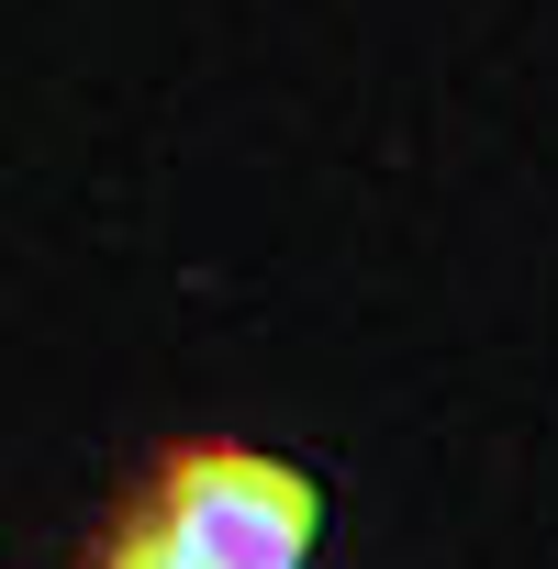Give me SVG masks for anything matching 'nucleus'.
Wrapping results in <instances>:
<instances>
[{
  "label": "nucleus",
  "mask_w": 558,
  "mask_h": 569,
  "mask_svg": "<svg viewBox=\"0 0 558 569\" xmlns=\"http://www.w3.org/2000/svg\"><path fill=\"white\" fill-rule=\"evenodd\" d=\"M101 569H201V558H190V547H179V536H168V525L134 502V513L101 536Z\"/></svg>",
  "instance_id": "obj_2"
},
{
  "label": "nucleus",
  "mask_w": 558,
  "mask_h": 569,
  "mask_svg": "<svg viewBox=\"0 0 558 569\" xmlns=\"http://www.w3.org/2000/svg\"><path fill=\"white\" fill-rule=\"evenodd\" d=\"M146 513L201 558V569H302L313 558V480L268 447H168L146 480Z\"/></svg>",
  "instance_id": "obj_1"
}]
</instances>
